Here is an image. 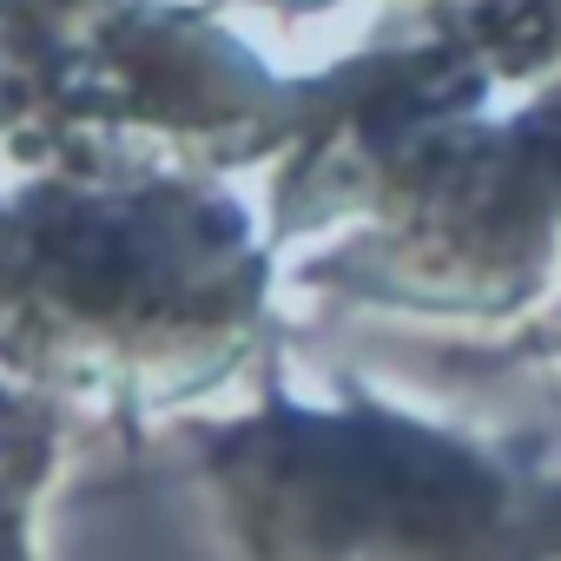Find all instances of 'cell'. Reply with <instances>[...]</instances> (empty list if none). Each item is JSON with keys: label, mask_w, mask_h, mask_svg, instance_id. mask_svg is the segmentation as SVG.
I'll return each mask as SVG.
<instances>
[{"label": "cell", "mask_w": 561, "mask_h": 561, "mask_svg": "<svg viewBox=\"0 0 561 561\" xmlns=\"http://www.w3.org/2000/svg\"><path fill=\"white\" fill-rule=\"evenodd\" d=\"M251 561H522L495 462L383 410H277L211 456Z\"/></svg>", "instance_id": "cell-2"}, {"label": "cell", "mask_w": 561, "mask_h": 561, "mask_svg": "<svg viewBox=\"0 0 561 561\" xmlns=\"http://www.w3.org/2000/svg\"><path fill=\"white\" fill-rule=\"evenodd\" d=\"M14 495H8V482H0V561H21V548H14Z\"/></svg>", "instance_id": "cell-3"}, {"label": "cell", "mask_w": 561, "mask_h": 561, "mask_svg": "<svg viewBox=\"0 0 561 561\" xmlns=\"http://www.w3.org/2000/svg\"><path fill=\"white\" fill-rule=\"evenodd\" d=\"M264 251L231 198L146 165L0 198V364L73 397L179 403L257 331Z\"/></svg>", "instance_id": "cell-1"}]
</instances>
